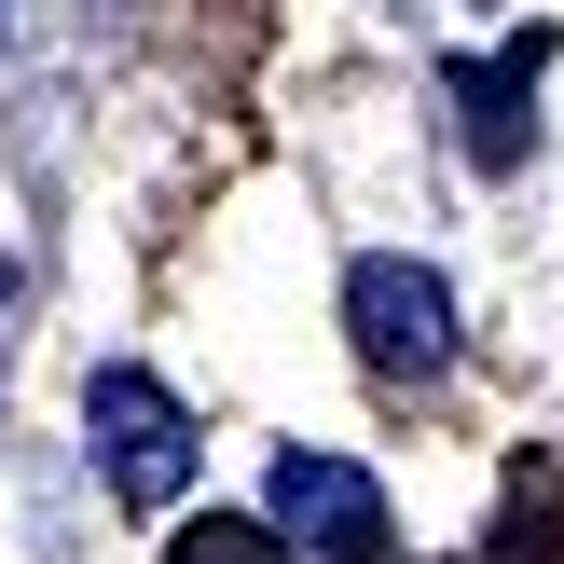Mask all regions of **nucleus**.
Masks as SVG:
<instances>
[{
	"mask_svg": "<svg viewBox=\"0 0 564 564\" xmlns=\"http://www.w3.org/2000/svg\"><path fill=\"white\" fill-rule=\"evenodd\" d=\"M262 510L290 523L317 564H386V551H400V523H386V482H372L358 455H303V441H290V455H275V482H262Z\"/></svg>",
	"mask_w": 564,
	"mask_h": 564,
	"instance_id": "nucleus-3",
	"label": "nucleus"
},
{
	"mask_svg": "<svg viewBox=\"0 0 564 564\" xmlns=\"http://www.w3.org/2000/svg\"><path fill=\"white\" fill-rule=\"evenodd\" d=\"M83 427H97V468H110L124 510H180L193 496V413L165 400L138 358H110V372L83 386Z\"/></svg>",
	"mask_w": 564,
	"mask_h": 564,
	"instance_id": "nucleus-1",
	"label": "nucleus"
},
{
	"mask_svg": "<svg viewBox=\"0 0 564 564\" xmlns=\"http://www.w3.org/2000/svg\"><path fill=\"white\" fill-rule=\"evenodd\" d=\"M345 330H358V358H372L386 386H427L441 358H455V290H441L427 262H400V248H372V262L345 275Z\"/></svg>",
	"mask_w": 564,
	"mask_h": 564,
	"instance_id": "nucleus-2",
	"label": "nucleus"
},
{
	"mask_svg": "<svg viewBox=\"0 0 564 564\" xmlns=\"http://www.w3.org/2000/svg\"><path fill=\"white\" fill-rule=\"evenodd\" d=\"M165 564H303V538H290V523H235V510H193L180 523V538H165Z\"/></svg>",
	"mask_w": 564,
	"mask_h": 564,
	"instance_id": "nucleus-4",
	"label": "nucleus"
}]
</instances>
